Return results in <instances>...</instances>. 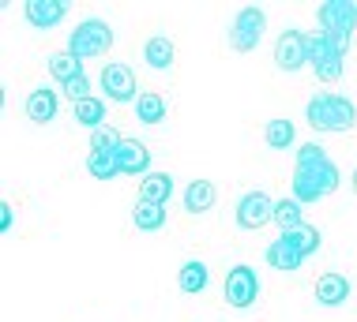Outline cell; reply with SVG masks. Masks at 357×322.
<instances>
[{
    "mask_svg": "<svg viewBox=\"0 0 357 322\" xmlns=\"http://www.w3.org/2000/svg\"><path fill=\"white\" fill-rule=\"evenodd\" d=\"M109 45H113V26L105 23V19H83V23L72 31V38H68V53L79 56V61L102 56Z\"/></svg>",
    "mask_w": 357,
    "mask_h": 322,
    "instance_id": "5b68a950",
    "label": "cell"
},
{
    "mask_svg": "<svg viewBox=\"0 0 357 322\" xmlns=\"http://www.w3.org/2000/svg\"><path fill=\"white\" fill-rule=\"evenodd\" d=\"M267 31V12L256 4L241 8V12L234 15V26H229V45H234V53H252L256 42L264 38Z\"/></svg>",
    "mask_w": 357,
    "mask_h": 322,
    "instance_id": "8992f818",
    "label": "cell"
},
{
    "mask_svg": "<svg viewBox=\"0 0 357 322\" xmlns=\"http://www.w3.org/2000/svg\"><path fill=\"white\" fill-rule=\"evenodd\" d=\"M50 75L64 86L68 79H75V75H83V61H79V56H72L68 49H64V53H53L50 56Z\"/></svg>",
    "mask_w": 357,
    "mask_h": 322,
    "instance_id": "44dd1931",
    "label": "cell"
},
{
    "mask_svg": "<svg viewBox=\"0 0 357 322\" xmlns=\"http://www.w3.org/2000/svg\"><path fill=\"white\" fill-rule=\"evenodd\" d=\"M23 15L31 26H38V31H50V26H56L68 15V4H61V0H31V4L23 8Z\"/></svg>",
    "mask_w": 357,
    "mask_h": 322,
    "instance_id": "7c38bea8",
    "label": "cell"
},
{
    "mask_svg": "<svg viewBox=\"0 0 357 322\" xmlns=\"http://www.w3.org/2000/svg\"><path fill=\"white\" fill-rule=\"evenodd\" d=\"M215 202H218V191L211 180H192L185 188V210L188 214H207Z\"/></svg>",
    "mask_w": 357,
    "mask_h": 322,
    "instance_id": "9a60e30c",
    "label": "cell"
},
{
    "mask_svg": "<svg viewBox=\"0 0 357 322\" xmlns=\"http://www.w3.org/2000/svg\"><path fill=\"white\" fill-rule=\"evenodd\" d=\"M275 202L267 191H248V195H241V202H237V225L241 229H248V232H256V229H264V225H271L275 221Z\"/></svg>",
    "mask_w": 357,
    "mask_h": 322,
    "instance_id": "52a82bcc",
    "label": "cell"
},
{
    "mask_svg": "<svg viewBox=\"0 0 357 322\" xmlns=\"http://www.w3.org/2000/svg\"><path fill=\"white\" fill-rule=\"evenodd\" d=\"M275 225L289 232V229H297V225H305V214H301V202L289 195V199H278L275 202Z\"/></svg>",
    "mask_w": 357,
    "mask_h": 322,
    "instance_id": "cb8c5ba5",
    "label": "cell"
},
{
    "mask_svg": "<svg viewBox=\"0 0 357 322\" xmlns=\"http://www.w3.org/2000/svg\"><path fill=\"white\" fill-rule=\"evenodd\" d=\"M294 120H286V116H278V120H271L264 128V139H267V146L271 150H286V146H294Z\"/></svg>",
    "mask_w": 357,
    "mask_h": 322,
    "instance_id": "484cf974",
    "label": "cell"
},
{
    "mask_svg": "<svg viewBox=\"0 0 357 322\" xmlns=\"http://www.w3.org/2000/svg\"><path fill=\"white\" fill-rule=\"evenodd\" d=\"M256 296H259L256 270L248 266V262H241V266L229 270V274H226V304L237 307V311H245V307L256 304Z\"/></svg>",
    "mask_w": 357,
    "mask_h": 322,
    "instance_id": "ba28073f",
    "label": "cell"
},
{
    "mask_svg": "<svg viewBox=\"0 0 357 322\" xmlns=\"http://www.w3.org/2000/svg\"><path fill=\"white\" fill-rule=\"evenodd\" d=\"M301 262H305V255H301V251L289 248V243H286L282 236H278V240L271 243V248H267V266L282 270V274H294V270L301 266Z\"/></svg>",
    "mask_w": 357,
    "mask_h": 322,
    "instance_id": "ac0fdd59",
    "label": "cell"
},
{
    "mask_svg": "<svg viewBox=\"0 0 357 322\" xmlns=\"http://www.w3.org/2000/svg\"><path fill=\"white\" fill-rule=\"evenodd\" d=\"M136 116H139V124H162L166 120V102H162V94H139L136 97Z\"/></svg>",
    "mask_w": 357,
    "mask_h": 322,
    "instance_id": "d4e9b609",
    "label": "cell"
},
{
    "mask_svg": "<svg viewBox=\"0 0 357 322\" xmlns=\"http://www.w3.org/2000/svg\"><path fill=\"white\" fill-rule=\"evenodd\" d=\"M312 292H316V300H320L324 307H339V304H346V296H350V281H346L342 274H320Z\"/></svg>",
    "mask_w": 357,
    "mask_h": 322,
    "instance_id": "4fadbf2b",
    "label": "cell"
},
{
    "mask_svg": "<svg viewBox=\"0 0 357 322\" xmlns=\"http://www.w3.org/2000/svg\"><path fill=\"white\" fill-rule=\"evenodd\" d=\"M56 109H61V94L45 90V86L26 97V120H31V124H53Z\"/></svg>",
    "mask_w": 357,
    "mask_h": 322,
    "instance_id": "5bb4252c",
    "label": "cell"
},
{
    "mask_svg": "<svg viewBox=\"0 0 357 322\" xmlns=\"http://www.w3.org/2000/svg\"><path fill=\"white\" fill-rule=\"evenodd\" d=\"M354 195H357V169H354Z\"/></svg>",
    "mask_w": 357,
    "mask_h": 322,
    "instance_id": "4dcf8cb0",
    "label": "cell"
},
{
    "mask_svg": "<svg viewBox=\"0 0 357 322\" xmlns=\"http://www.w3.org/2000/svg\"><path fill=\"white\" fill-rule=\"evenodd\" d=\"M316 19H320V31L335 38V45L342 49V56L350 53V42L357 34V4L354 0H331V4H324L320 12H316Z\"/></svg>",
    "mask_w": 357,
    "mask_h": 322,
    "instance_id": "3957f363",
    "label": "cell"
},
{
    "mask_svg": "<svg viewBox=\"0 0 357 322\" xmlns=\"http://www.w3.org/2000/svg\"><path fill=\"white\" fill-rule=\"evenodd\" d=\"M121 143H124V139H121L113 128H98V131L91 135V154H113Z\"/></svg>",
    "mask_w": 357,
    "mask_h": 322,
    "instance_id": "83f0119b",
    "label": "cell"
},
{
    "mask_svg": "<svg viewBox=\"0 0 357 322\" xmlns=\"http://www.w3.org/2000/svg\"><path fill=\"white\" fill-rule=\"evenodd\" d=\"M173 195V177L169 172H147L139 184V199L154 202V207H166V199Z\"/></svg>",
    "mask_w": 357,
    "mask_h": 322,
    "instance_id": "2e32d148",
    "label": "cell"
},
{
    "mask_svg": "<svg viewBox=\"0 0 357 322\" xmlns=\"http://www.w3.org/2000/svg\"><path fill=\"white\" fill-rule=\"evenodd\" d=\"M305 116H308V128L331 131V135L350 131L357 124L354 102H350V97H342V94H316L312 102L305 105Z\"/></svg>",
    "mask_w": 357,
    "mask_h": 322,
    "instance_id": "7a4b0ae2",
    "label": "cell"
},
{
    "mask_svg": "<svg viewBox=\"0 0 357 322\" xmlns=\"http://www.w3.org/2000/svg\"><path fill=\"white\" fill-rule=\"evenodd\" d=\"M113 154H117L121 177H147L151 172V150L139 139H124Z\"/></svg>",
    "mask_w": 357,
    "mask_h": 322,
    "instance_id": "8fae6325",
    "label": "cell"
},
{
    "mask_svg": "<svg viewBox=\"0 0 357 322\" xmlns=\"http://www.w3.org/2000/svg\"><path fill=\"white\" fill-rule=\"evenodd\" d=\"M86 172H91L94 180H113V177H121L117 154H91V158H86Z\"/></svg>",
    "mask_w": 357,
    "mask_h": 322,
    "instance_id": "4316f807",
    "label": "cell"
},
{
    "mask_svg": "<svg viewBox=\"0 0 357 322\" xmlns=\"http://www.w3.org/2000/svg\"><path fill=\"white\" fill-rule=\"evenodd\" d=\"M12 221H15V210H12V202H4V207H0V229H12Z\"/></svg>",
    "mask_w": 357,
    "mask_h": 322,
    "instance_id": "f546056e",
    "label": "cell"
},
{
    "mask_svg": "<svg viewBox=\"0 0 357 322\" xmlns=\"http://www.w3.org/2000/svg\"><path fill=\"white\" fill-rule=\"evenodd\" d=\"M173 56H177V49H173V42L166 34H154V38H147V45H143V61L151 67H158V72L173 64Z\"/></svg>",
    "mask_w": 357,
    "mask_h": 322,
    "instance_id": "d6986e66",
    "label": "cell"
},
{
    "mask_svg": "<svg viewBox=\"0 0 357 322\" xmlns=\"http://www.w3.org/2000/svg\"><path fill=\"white\" fill-rule=\"evenodd\" d=\"M102 90L113 97V102H136V72L128 64H105L102 67Z\"/></svg>",
    "mask_w": 357,
    "mask_h": 322,
    "instance_id": "30bf717a",
    "label": "cell"
},
{
    "mask_svg": "<svg viewBox=\"0 0 357 322\" xmlns=\"http://www.w3.org/2000/svg\"><path fill=\"white\" fill-rule=\"evenodd\" d=\"M282 240H286L294 251H301V255L308 259L316 248H320V229H316V225H297V229L282 232Z\"/></svg>",
    "mask_w": 357,
    "mask_h": 322,
    "instance_id": "7402d4cb",
    "label": "cell"
},
{
    "mask_svg": "<svg viewBox=\"0 0 357 322\" xmlns=\"http://www.w3.org/2000/svg\"><path fill=\"white\" fill-rule=\"evenodd\" d=\"M275 64L282 67V72H301V67L308 64V34H301V31L278 34V42H275Z\"/></svg>",
    "mask_w": 357,
    "mask_h": 322,
    "instance_id": "9c48e42d",
    "label": "cell"
},
{
    "mask_svg": "<svg viewBox=\"0 0 357 322\" xmlns=\"http://www.w3.org/2000/svg\"><path fill=\"white\" fill-rule=\"evenodd\" d=\"M207 281H211V270H207V262H199V259L185 262V266H181V274H177V285H181V292H188V296L204 292Z\"/></svg>",
    "mask_w": 357,
    "mask_h": 322,
    "instance_id": "e0dca14e",
    "label": "cell"
},
{
    "mask_svg": "<svg viewBox=\"0 0 357 322\" xmlns=\"http://www.w3.org/2000/svg\"><path fill=\"white\" fill-rule=\"evenodd\" d=\"M132 221H136L139 232H158L166 225V207H154V202H136V210H132Z\"/></svg>",
    "mask_w": 357,
    "mask_h": 322,
    "instance_id": "ffe728a7",
    "label": "cell"
},
{
    "mask_svg": "<svg viewBox=\"0 0 357 322\" xmlns=\"http://www.w3.org/2000/svg\"><path fill=\"white\" fill-rule=\"evenodd\" d=\"M61 94H64V97H72V105H75V102H86V97H91V79H86V72L64 83V86H61Z\"/></svg>",
    "mask_w": 357,
    "mask_h": 322,
    "instance_id": "f1b7e54d",
    "label": "cell"
},
{
    "mask_svg": "<svg viewBox=\"0 0 357 322\" xmlns=\"http://www.w3.org/2000/svg\"><path fill=\"white\" fill-rule=\"evenodd\" d=\"M335 191H339V165L324 154V146L305 143L294 165V199L305 207V202H316Z\"/></svg>",
    "mask_w": 357,
    "mask_h": 322,
    "instance_id": "6da1fadb",
    "label": "cell"
},
{
    "mask_svg": "<svg viewBox=\"0 0 357 322\" xmlns=\"http://www.w3.org/2000/svg\"><path fill=\"white\" fill-rule=\"evenodd\" d=\"M105 102L102 97H86V102H75V124H83V128H91V131H98L105 128Z\"/></svg>",
    "mask_w": 357,
    "mask_h": 322,
    "instance_id": "603a6c76",
    "label": "cell"
},
{
    "mask_svg": "<svg viewBox=\"0 0 357 322\" xmlns=\"http://www.w3.org/2000/svg\"><path fill=\"white\" fill-rule=\"evenodd\" d=\"M342 49L335 45L331 34H308V64H312L320 83H339L342 79Z\"/></svg>",
    "mask_w": 357,
    "mask_h": 322,
    "instance_id": "277c9868",
    "label": "cell"
}]
</instances>
